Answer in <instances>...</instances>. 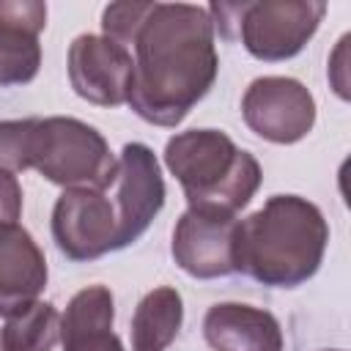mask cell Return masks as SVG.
I'll return each mask as SVG.
<instances>
[{
  "label": "cell",
  "mask_w": 351,
  "mask_h": 351,
  "mask_svg": "<svg viewBox=\"0 0 351 351\" xmlns=\"http://www.w3.org/2000/svg\"><path fill=\"white\" fill-rule=\"evenodd\" d=\"M110 189V200L118 217V244L123 250L148 230L167 195L159 159L145 143H126L121 148L115 181Z\"/></svg>",
  "instance_id": "obj_9"
},
{
  "label": "cell",
  "mask_w": 351,
  "mask_h": 351,
  "mask_svg": "<svg viewBox=\"0 0 351 351\" xmlns=\"http://www.w3.org/2000/svg\"><path fill=\"white\" fill-rule=\"evenodd\" d=\"M154 3H137V0H123V3H110L101 11V36L121 44L123 49H129L137 27L143 25V19L148 16Z\"/></svg>",
  "instance_id": "obj_18"
},
{
  "label": "cell",
  "mask_w": 351,
  "mask_h": 351,
  "mask_svg": "<svg viewBox=\"0 0 351 351\" xmlns=\"http://www.w3.org/2000/svg\"><path fill=\"white\" fill-rule=\"evenodd\" d=\"M214 30L225 41L241 38L244 49L266 63L299 55L315 36L326 3L321 0H258V3H211Z\"/></svg>",
  "instance_id": "obj_5"
},
{
  "label": "cell",
  "mask_w": 351,
  "mask_h": 351,
  "mask_svg": "<svg viewBox=\"0 0 351 351\" xmlns=\"http://www.w3.org/2000/svg\"><path fill=\"white\" fill-rule=\"evenodd\" d=\"M52 239L58 250L74 261H96L121 250L118 217L107 192L99 189H63L52 206Z\"/></svg>",
  "instance_id": "obj_8"
},
{
  "label": "cell",
  "mask_w": 351,
  "mask_h": 351,
  "mask_svg": "<svg viewBox=\"0 0 351 351\" xmlns=\"http://www.w3.org/2000/svg\"><path fill=\"white\" fill-rule=\"evenodd\" d=\"M203 337L211 351H282L280 321L252 304L219 302L203 318Z\"/></svg>",
  "instance_id": "obj_13"
},
{
  "label": "cell",
  "mask_w": 351,
  "mask_h": 351,
  "mask_svg": "<svg viewBox=\"0 0 351 351\" xmlns=\"http://www.w3.org/2000/svg\"><path fill=\"white\" fill-rule=\"evenodd\" d=\"M27 118L0 121V222H14L22 214V186L16 173L27 170Z\"/></svg>",
  "instance_id": "obj_17"
},
{
  "label": "cell",
  "mask_w": 351,
  "mask_h": 351,
  "mask_svg": "<svg viewBox=\"0 0 351 351\" xmlns=\"http://www.w3.org/2000/svg\"><path fill=\"white\" fill-rule=\"evenodd\" d=\"M318 351H346V348H318Z\"/></svg>",
  "instance_id": "obj_19"
},
{
  "label": "cell",
  "mask_w": 351,
  "mask_h": 351,
  "mask_svg": "<svg viewBox=\"0 0 351 351\" xmlns=\"http://www.w3.org/2000/svg\"><path fill=\"white\" fill-rule=\"evenodd\" d=\"M27 170L63 189L107 192L115 181L118 159L96 126L52 115L27 121Z\"/></svg>",
  "instance_id": "obj_4"
},
{
  "label": "cell",
  "mask_w": 351,
  "mask_h": 351,
  "mask_svg": "<svg viewBox=\"0 0 351 351\" xmlns=\"http://www.w3.org/2000/svg\"><path fill=\"white\" fill-rule=\"evenodd\" d=\"M129 107L145 123L173 129L211 90L219 58L203 5L154 3L132 44Z\"/></svg>",
  "instance_id": "obj_1"
},
{
  "label": "cell",
  "mask_w": 351,
  "mask_h": 351,
  "mask_svg": "<svg viewBox=\"0 0 351 351\" xmlns=\"http://www.w3.org/2000/svg\"><path fill=\"white\" fill-rule=\"evenodd\" d=\"M329 225L315 203L271 195L239 219V271L269 288H299L324 263Z\"/></svg>",
  "instance_id": "obj_2"
},
{
  "label": "cell",
  "mask_w": 351,
  "mask_h": 351,
  "mask_svg": "<svg viewBox=\"0 0 351 351\" xmlns=\"http://www.w3.org/2000/svg\"><path fill=\"white\" fill-rule=\"evenodd\" d=\"M0 337L5 351H52L60 340V315L52 302L36 299L5 318Z\"/></svg>",
  "instance_id": "obj_16"
},
{
  "label": "cell",
  "mask_w": 351,
  "mask_h": 351,
  "mask_svg": "<svg viewBox=\"0 0 351 351\" xmlns=\"http://www.w3.org/2000/svg\"><path fill=\"white\" fill-rule=\"evenodd\" d=\"M173 261L195 280H217L239 271V219L236 214L186 208L170 241Z\"/></svg>",
  "instance_id": "obj_7"
},
{
  "label": "cell",
  "mask_w": 351,
  "mask_h": 351,
  "mask_svg": "<svg viewBox=\"0 0 351 351\" xmlns=\"http://www.w3.org/2000/svg\"><path fill=\"white\" fill-rule=\"evenodd\" d=\"M47 27V3L0 0V88L36 80L41 69L38 33Z\"/></svg>",
  "instance_id": "obj_11"
},
{
  "label": "cell",
  "mask_w": 351,
  "mask_h": 351,
  "mask_svg": "<svg viewBox=\"0 0 351 351\" xmlns=\"http://www.w3.org/2000/svg\"><path fill=\"white\" fill-rule=\"evenodd\" d=\"M184 324V299L176 288L148 291L132 315V351H167Z\"/></svg>",
  "instance_id": "obj_15"
},
{
  "label": "cell",
  "mask_w": 351,
  "mask_h": 351,
  "mask_svg": "<svg viewBox=\"0 0 351 351\" xmlns=\"http://www.w3.org/2000/svg\"><path fill=\"white\" fill-rule=\"evenodd\" d=\"M165 165L178 178L189 208L236 214L261 186L258 159L219 129H186L167 140Z\"/></svg>",
  "instance_id": "obj_3"
},
{
  "label": "cell",
  "mask_w": 351,
  "mask_h": 351,
  "mask_svg": "<svg viewBox=\"0 0 351 351\" xmlns=\"http://www.w3.org/2000/svg\"><path fill=\"white\" fill-rule=\"evenodd\" d=\"M47 258L27 228L0 222V318L33 304L47 288Z\"/></svg>",
  "instance_id": "obj_12"
},
{
  "label": "cell",
  "mask_w": 351,
  "mask_h": 351,
  "mask_svg": "<svg viewBox=\"0 0 351 351\" xmlns=\"http://www.w3.org/2000/svg\"><path fill=\"white\" fill-rule=\"evenodd\" d=\"M241 118L258 137L293 145L315 126V99L293 77H258L241 96Z\"/></svg>",
  "instance_id": "obj_6"
},
{
  "label": "cell",
  "mask_w": 351,
  "mask_h": 351,
  "mask_svg": "<svg viewBox=\"0 0 351 351\" xmlns=\"http://www.w3.org/2000/svg\"><path fill=\"white\" fill-rule=\"evenodd\" d=\"M132 52L121 44L82 33L69 47V82L74 93L99 107H121L132 90Z\"/></svg>",
  "instance_id": "obj_10"
},
{
  "label": "cell",
  "mask_w": 351,
  "mask_h": 351,
  "mask_svg": "<svg viewBox=\"0 0 351 351\" xmlns=\"http://www.w3.org/2000/svg\"><path fill=\"white\" fill-rule=\"evenodd\" d=\"M115 299L107 285H88L77 291L60 315L63 351H123L112 332Z\"/></svg>",
  "instance_id": "obj_14"
},
{
  "label": "cell",
  "mask_w": 351,
  "mask_h": 351,
  "mask_svg": "<svg viewBox=\"0 0 351 351\" xmlns=\"http://www.w3.org/2000/svg\"><path fill=\"white\" fill-rule=\"evenodd\" d=\"M0 351H5V348H3V337H0Z\"/></svg>",
  "instance_id": "obj_20"
}]
</instances>
